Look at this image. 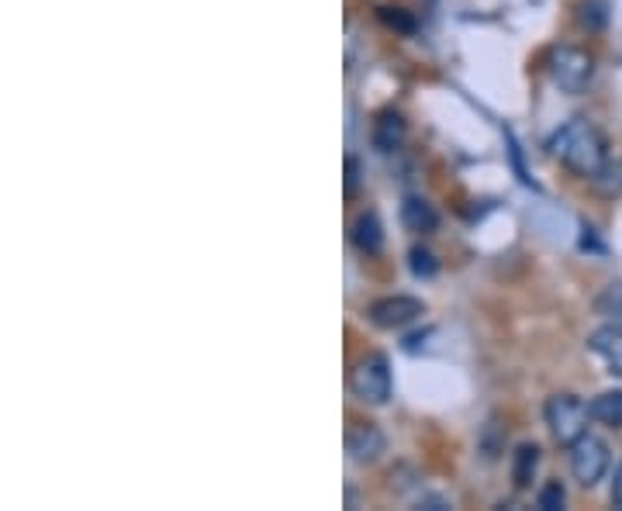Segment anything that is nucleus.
Returning a JSON list of instances; mask_svg holds the SVG:
<instances>
[{
    "mask_svg": "<svg viewBox=\"0 0 622 511\" xmlns=\"http://www.w3.org/2000/svg\"><path fill=\"white\" fill-rule=\"evenodd\" d=\"M612 504L622 511V463L615 466V476H612Z\"/></svg>",
    "mask_w": 622,
    "mask_h": 511,
    "instance_id": "obj_21",
    "label": "nucleus"
},
{
    "mask_svg": "<svg viewBox=\"0 0 622 511\" xmlns=\"http://www.w3.org/2000/svg\"><path fill=\"white\" fill-rule=\"evenodd\" d=\"M418 315H425V304L418 297H408V294H395V297H381L371 304L367 318L377 325V328H405L412 325Z\"/></svg>",
    "mask_w": 622,
    "mask_h": 511,
    "instance_id": "obj_6",
    "label": "nucleus"
},
{
    "mask_svg": "<svg viewBox=\"0 0 622 511\" xmlns=\"http://www.w3.org/2000/svg\"><path fill=\"white\" fill-rule=\"evenodd\" d=\"M595 187L602 194H619L622 190V163H605L602 174L595 177Z\"/></svg>",
    "mask_w": 622,
    "mask_h": 511,
    "instance_id": "obj_15",
    "label": "nucleus"
},
{
    "mask_svg": "<svg viewBox=\"0 0 622 511\" xmlns=\"http://www.w3.org/2000/svg\"><path fill=\"white\" fill-rule=\"evenodd\" d=\"M349 387L359 401L367 404H387L391 391H395V381H391V363L381 356V353H371L364 356L353 373H349Z\"/></svg>",
    "mask_w": 622,
    "mask_h": 511,
    "instance_id": "obj_3",
    "label": "nucleus"
},
{
    "mask_svg": "<svg viewBox=\"0 0 622 511\" xmlns=\"http://www.w3.org/2000/svg\"><path fill=\"white\" fill-rule=\"evenodd\" d=\"M588 350H592L609 366V373L622 377V325L609 322V325L595 328L592 338H588Z\"/></svg>",
    "mask_w": 622,
    "mask_h": 511,
    "instance_id": "obj_8",
    "label": "nucleus"
},
{
    "mask_svg": "<svg viewBox=\"0 0 622 511\" xmlns=\"http://www.w3.org/2000/svg\"><path fill=\"white\" fill-rule=\"evenodd\" d=\"M405 131H408V125L398 111H381L374 121V146L381 153H395L405 143Z\"/></svg>",
    "mask_w": 622,
    "mask_h": 511,
    "instance_id": "obj_9",
    "label": "nucleus"
},
{
    "mask_svg": "<svg viewBox=\"0 0 622 511\" xmlns=\"http://www.w3.org/2000/svg\"><path fill=\"white\" fill-rule=\"evenodd\" d=\"M346 453L356 463H374L384 453V432L374 422H359L346 432Z\"/></svg>",
    "mask_w": 622,
    "mask_h": 511,
    "instance_id": "obj_7",
    "label": "nucleus"
},
{
    "mask_svg": "<svg viewBox=\"0 0 622 511\" xmlns=\"http://www.w3.org/2000/svg\"><path fill=\"white\" fill-rule=\"evenodd\" d=\"M377 14H381V21H384V24L398 28V31H412V28H415V21H412V18L402 11V8H381Z\"/></svg>",
    "mask_w": 622,
    "mask_h": 511,
    "instance_id": "obj_19",
    "label": "nucleus"
},
{
    "mask_svg": "<svg viewBox=\"0 0 622 511\" xmlns=\"http://www.w3.org/2000/svg\"><path fill=\"white\" fill-rule=\"evenodd\" d=\"M436 269H440V263H436V256L430 249H422V246L412 249V274L415 277H433Z\"/></svg>",
    "mask_w": 622,
    "mask_h": 511,
    "instance_id": "obj_17",
    "label": "nucleus"
},
{
    "mask_svg": "<svg viewBox=\"0 0 622 511\" xmlns=\"http://www.w3.org/2000/svg\"><path fill=\"white\" fill-rule=\"evenodd\" d=\"M595 312L615 325H622V284H609L599 297H595Z\"/></svg>",
    "mask_w": 622,
    "mask_h": 511,
    "instance_id": "obj_14",
    "label": "nucleus"
},
{
    "mask_svg": "<svg viewBox=\"0 0 622 511\" xmlns=\"http://www.w3.org/2000/svg\"><path fill=\"white\" fill-rule=\"evenodd\" d=\"M595 422H602L605 429H622V391H605L599 394L592 404H588Z\"/></svg>",
    "mask_w": 622,
    "mask_h": 511,
    "instance_id": "obj_13",
    "label": "nucleus"
},
{
    "mask_svg": "<svg viewBox=\"0 0 622 511\" xmlns=\"http://www.w3.org/2000/svg\"><path fill=\"white\" fill-rule=\"evenodd\" d=\"M543 415H546V425H550L553 439L561 442V446H571L577 435L588 432V415L592 412H588V404L574 394H553L546 401Z\"/></svg>",
    "mask_w": 622,
    "mask_h": 511,
    "instance_id": "obj_2",
    "label": "nucleus"
},
{
    "mask_svg": "<svg viewBox=\"0 0 622 511\" xmlns=\"http://www.w3.org/2000/svg\"><path fill=\"white\" fill-rule=\"evenodd\" d=\"M536 466H540V446L536 442H526V446L515 450V460H512V481L519 491H526L536 476Z\"/></svg>",
    "mask_w": 622,
    "mask_h": 511,
    "instance_id": "obj_12",
    "label": "nucleus"
},
{
    "mask_svg": "<svg viewBox=\"0 0 622 511\" xmlns=\"http://www.w3.org/2000/svg\"><path fill=\"white\" fill-rule=\"evenodd\" d=\"M353 246L364 253V256H374L384 249V228H381V218L374 212H364L353 225Z\"/></svg>",
    "mask_w": 622,
    "mask_h": 511,
    "instance_id": "obj_10",
    "label": "nucleus"
},
{
    "mask_svg": "<svg viewBox=\"0 0 622 511\" xmlns=\"http://www.w3.org/2000/svg\"><path fill=\"white\" fill-rule=\"evenodd\" d=\"M402 222H405L408 232H418V235L433 232V228L440 225V218H436V212H433V204L422 200V197H405V204H402Z\"/></svg>",
    "mask_w": 622,
    "mask_h": 511,
    "instance_id": "obj_11",
    "label": "nucleus"
},
{
    "mask_svg": "<svg viewBox=\"0 0 622 511\" xmlns=\"http://www.w3.org/2000/svg\"><path fill=\"white\" fill-rule=\"evenodd\" d=\"M550 153L561 159L571 174L595 180L602 174V166L609 163V146H605V135L584 118L567 121L561 131L550 139Z\"/></svg>",
    "mask_w": 622,
    "mask_h": 511,
    "instance_id": "obj_1",
    "label": "nucleus"
},
{
    "mask_svg": "<svg viewBox=\"0 0 622 511\" xmlns=\"http://www.w3.org/2000/svg\"><path fill=\"white\" fill-rule=\"evenodd\" d=\"M550 77L564 94H584L588 83H592V77H595V59L584 49L564 46V49H556L550 56Z\"/></svg>",
    "mask_w": 622,
    "mask_h": 511,
    "instance_id": "obj_4",
    "label": "nucleus"
},
{
    "mask_svg": "<svg viewBox=\"0 0 622 511\" xmlns=\"http://www.w3.org/2000/svg\"><path fill=\"white\" fill-rule=\"evenodd\" d=\"M356 187H359V159L346 156V197H353Z\"/></svg>",
    "mask_w": 622,
    "mask_h": 511,
    "instance_id": "obj_20",
    "label": "nucleus"
},
{
    "mask_svg": "<svg viewBox=\"0 0 622 511\" xmlns=\"http://www.w3.org/2000/svg\"><path fill=\"white\" fill-rule=\"evenodd\" d=\"M571 473L577 476V484L581 488H595L602 476L609 473V446L599 439V435H592V432H584V435H577L574 442H571Z\"/></svg>",
    "mask_w": 622,
    "mask_h": 511,
    "instance_id": "obj_5",
    "label": "nucleus"
},
{
    "mask_svg": "<svg viewBox=\"0 0 622 511\" xmlns=\"http://www.w3.org/2000/svg\"><path fill=\"white\" fill-rule=\"evenodd\" d=\"M564 504H567V491H564L561 481H550V484L540 491V508H543V511H561Z\"/></svg>",
    "mask_w": 622,
    "mask_h": 511,
    "instance_id": "obj_16",
    "label": "nucleus"
},
{
    "mask_svg": "<svg viewBox=\"0 0 622 511\" xmlns=\"http://www.w3.org/2000/svg\"><path fill=\"white\" fill-rule=\"evenodd\" d=\"M605 21H609V11H605L602 0H584V4H581V24L584 28H602Z\"/></svg>",
    "mask_w": 622,
    "mask_h": 511,
    "instance_id": "obj_18",
    "label": "nucleus"
}]
</instances>
